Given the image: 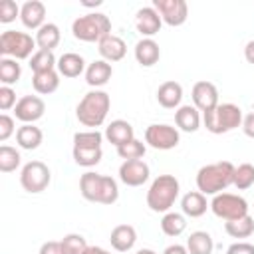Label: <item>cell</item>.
Returning <instances> with one entry per match:
<instances>
[{"label":"cell","mask_w":254,"mask_h":254,"mask_svg":"<svg viewBox=\"0 0 254 254\" xmlns=\"http://www.w3.org/2000/svg\"><path fill=\"white\" fill-rule=\"evenodd\" d=\"M234 165L230 161L210 163L198 169L196 173V189L206 194H218L234 183Z\"/></svg>","instance_id":"6da1fadb"},{"label":"cell","mask_w":254,"mask_h":254,"mask_svg":"<svg viewBox=\"0 0 254 254\" xmlns=\"http://www.w3.org/2000/svg\"><path fill=\"white\" fill-rule=\"evenodd\" d=\"M79 192L85 200L89 202H99V204H113L119 198V189L115 179L99 173H83L79 179Z\"/></svg>","instance_id":"7a4b0ae2"},{"label":"cell","mask_w":254,"mask_h":254,"mask_svg":"<svg viewBox=\"0 0 254 254\" xmlns=\"http://www.w3.org/2000/svg\"><path fill=\"white\" fill-rule=\"evenodd\" d=\"M109 107H111V99H109V93L101 91V89H93L89 93H85L81 97V101L77 103L75 107V117L81 125L85 127H99L103 125L107 113H109Z\"/></svg>","instance_id":"3957f363"},{"label":"cell","mask_w":254,"mask_h":254,"mask_svg":"<svg viewBox=\"0 0 254 254\" xmlns=\"http://www.w3.org/2000/svg\"><path fill=\"white\" fill-rule=\"evenodd\" d=\"M179 181L173 175H159L147 190V206L153 212H169L179 196Z\"/></svg>","instance_id":"277c9868"},{"label":"cell","mask_w":254,"mask_h":254,"mask_svg":"<svg viewBox=\"0 0 254 254\" xmlns=\"http://www.w3.org/2000/svg\"><path fill=\"white\" fill-rule=\"evenodd\" d=\"M73 38L79 42H101L105 36L111 34V20L101 12H89L77 16L71 24Z\"/></svg>","instance_id":"5b68a950"},{"label":"cell","mask_w":254,"mask_h":254,"mask_svg":"<svg viewBox=\"0 0 254 254\" xmlns=\"http://www.w3.org/2000/svg\"><path fill=\"white\" fill-rule=\"evenodd\" d=\"M101 141L103 135L97 129L77 131L73 135V161L79 167H95L103 157Z\"/></svg>","instance_id":"8992f818"},{"label":"cell","mask_w":254,"mask_h":254,"mask_svg":"<svg viewBox=\"0 0 254 254\" xmlns=\"http://www.w3.org/2000/svg\"><path fill=\"white\" fill-rule=\"evenodd\" d=\"M202 121L210 133L222 135L242 125V109L234 103H218L212 111L202 113Z\"/></svg>","instance_id":"52a82bcc"},{"label":"cell","mask_w":254,"mask_h":254,"mask_svg":"<svg viewBox=\"0 0 254 254\" xmlns=\"http://www.w3.org/2000/svg\"><path fill=\"white\" fill-rule=\"evenodd\" d=\"M36 48V38H32L26 32H18V30H6L0 36V54L4 58H12V60H26L30 56H34Z\"/></svg>","instance_id":"ba28073f"},{"label":"cell","mask_w":254,"mask_h":254,"mask_svg":"<svg viewBox=\"0 0 254 254\" xmlns=\"http://www.w3.org/2000/svg\"><path fill=\"white\" fill-rule=\"evenodd\" d=\"M210 208L212 212L222 218V220H236V218H242L248 214V202L238 196V194H232V192H218L214 194L212 202H210Z\"/></svg>","instance_id":"9c48e42d"},{"label":"cell","mask_w":254,"mask_h":254,"mask_svg":"<svg viewBox=\"0 0 254 254\" xmlns=\"http://www.w3.org/2000/svg\"><path fill=\"white\" fill-rule=\"evenodd\" d=\"M50 181H52V173H50L48 165L42 163V161L26 163L22 173H20V185L28 192H42V190H46Z\"/></svg>","instance_id":"30bf717a"},{"label":"cell","mask_w":254,"mask_h":254,"mask_svg":"<svg viewBox=\"0 0 254 254\" xmlns=\"http://www.w3.org/2000/svg\"><path fill=\"white\" fill-rule=\"evenodd\" d=\"M179 131L177 127L165 125V123H153L145 129V143L159 151H169L179 145Z\"/></svg>","instance_id":"8fae6325"},{"label":"cell","mask_w":254,"mask_h":254,"mask_svg":"<svg viewBox=\"0 0 254 254\" xmlns=\"http://www.w3.org/2000/svg\"><path fill=\"white\" fill-rule=\"evenodd\" d=\"M153 8L169 26H183L189 18V6L185 0H153Z\"/></svg>","instance_id":"7c38bea8"},{"label":"cell","mask_w":254,"mask_h":254,"mask_svg":"<svg viewBox=\"0 0 254 254\" xmlns=\"http://www.w3.org/2000/svg\"><path fill=\"white\" fill-rule=\"evenodd\" d=\"M119 179L127 187H141L149 179V165L143 159L123 161L119 167Z\"/></svg>","instance_id":"4fadbf2b"},{"label":"cell","mask_w":254,"mask_h":254,"mask_svg":"<svg viewBox=\"0 0 254 254\" xmlns=\"http://www.w3.org/2000/svg\"><path fill=\"white\" fill-rule=\"evenodd\" d=\"M44 111H46V103L38 95H24V97L18 99V103L14 107L16 119H20L24 125L38 121L44 115Z\"/></svg>","instance_id":"5bb4252c"},{"label":"cell","mask_w":254,"mask_h":254,"mask_svg":"<svg viewBox=\"0 0 254 254\" xmlns=\"http://www.w3.org/2000/svg\"><path fill=\"white\" fill-rule=\"evenodd\" d=\"M192 103L198 111L206 113L218 105V89L210 81H196L192 85Z\"/></svg>","instance_id":"9a60e30c"},{"label":"cell","mask_w":254,"mask_h":254,"mask_svg":"<svg viewBox=\"0 0 254 254\" xmlns=\"http://www.w3.org/2000/svg\"><path fill=\"white\" fill-rule=\"evenodd\" d=\"M20 20L28 30H40L46 22V6L40 0H28L20 6Z\"/></svg>","instance_id":"2e32d148"},{"label":"cell","mask_w":254,"mask_h":254,"mask_svg":"<svg viewBox=\"0 0 254 254\" xmlns=\"http://www.w3.org/2000/svg\"><path fill=\"white\" fill-rule=\"evenodd\" d=\"M161 24H163V20H161L159 12L153 6H145V8L137 10V14H135V26H137L139 34L145 36V38H151V36L159 34Z\"/></svg>","instance_id":"e0dca14e"},{"label":"cell","mask_w":254,"mask_h":254,"mask_svg":"<svg viewBox=\"0 0 254 254\" xmlns=\"http://www.w3.org/2000/svg\"><path fill=\"white\" fill-rule=\"evenodd\" d=\"M109 242H111L113 250L129 252L137 242V230L131 224H117L109 234Z\"/></svg>","instance_id":"ac0fdd59"},{"label":"cell","mask_w":254,"mask_h":254,"mask_svg":"<svg viewBox=\"0 0 254 254\" xmlns=\"http://www.w3.org/2000/svg\"><path fill=\"white\" fill-rule=\"evenodd\" d=\"M97 50H99V54H101V58L105 60V62H119V60H123L125 58V54H127V46H125V42L119 38V36H113V34H109V36H105L99 44H97Z\"/></svg>","instance_id":"d6986e66"},{"label":"cell","mask_w":254,"mask_h":254,"mask_svg":"<svg viewBox=\"0 0 254 254\" xmlns=\"http://www.w3.org/2000/svg\"><path fill=\"white\" fill-rule=\"evenodd\" d=\"M105 139L115 145V147H121L125 143H129L131 139H135V133H133V127L129 121L125 119H115L111 121L107 127H105Z\"/></svg>","instance_id":"ffe728a7"},{"label":"cell","mask_w":254,"mask_h":254,"mask_svg":"<svg viewBox=\"0 0 254 254\" xmlns=\"http://www.w3.org/2000/svg\"><path fill=\"white\" fill-rule=\"evenodd\" d=\"M161 58V50L159 44L153 38H143L135 44V60L143 65V67H151L159 62Z\"/></svg>","instance_id":"44dd1931"},{"label":"cell","mask_w":254,"mask_h":254,"mask_svg":"<svg viewBox=\"0 0 254 254\" xmlns=\"http://www.w3.org/2000/svg\"><path fill=\"white\" fill-rule=\"evenodd\" d=\"M111 75H113V67H111V64L105 62V60H95V62H91V64L87 65V69H85V81H87V85H91V87H101V85H105V83L111 79Z\"/></svg>","instance_id":"7402d4cb"},{"label":"cell","mask_w":254,"mask_h":254,"mask_svg":"<svg viewBox=\"0 0 254 254\" xmlns=\"http://www.w3.org/2000/svg\"><path fill=\"white\" fill-rule=\"evenodd\" d=\"M183 99V85L179 81H165L157 89V101L165 109H175L181 105Z\"/></svg>","instance_id":"603a6c76"},{"label":"cell","mask_w":254,"mask_h":254,"mask_svg":"<svg viewBox=\"0 0 254 254\" xmlns=\"http://www.w3.org/2000/svg\"><path fill=\"white\" fill-rule=\"evenodd\" d=\"M85 60L79 54L65 52L64 56L58 58V73L64 77H77L85 71Z\"/></svg>","instance_id":"cb8c5ba5"},{"label":"cell","mask_w":254,"mask_h":254,"mask_svg":"<svg viewBox=\"0 0 254 254\" xmlns=\"http://www.w3.org/2000/svg\"><path fill=\"white\" fill-rule=\"evenodd\" d=\"M208 206H210V204L206 202V196H204L200 190H190V192H187V194L181 198L183 214H185V216H190V218L202 216Z\"/></svg>","instance_id":"d4e9b609"},{"label":"cell","mask_w":254,"mask_h":254,"mask_svg":"<svg viewBox=\"0 0 254 254\" xmlns=\"http://www.w3.org/2000/svg\"><path fill=\"white\" fill-rule=\"evenodd\" d=\"M175 123L181 131L194 133L200 127V111L194 105H181L175 111Z\"/></svg>","instance_id":"484cf974"},{"label":"cell","mask_w":254,"mask_h":254,"mask_svg":"<svg viewBox=\"0 0 254 254\" xmlns=\"http://www.w3.org/2000/svg\"><path fill=\"white\" fill-rule=\"evenodd\" d=\"M42 139H44V133H42V129L36 127L34 123H26V125L18 127V131H16V141H18V145H20L22 149H26V151L38 149L40 143H42Z\"/></svg>","instance_id":"4316f807"},{"label":"cell","mask_w":254,"mask_h":254,"mask_svg":"<svg viewBox=\"0 0 254 254\" xmlns=\"http://www.w3.org/2000/svg\"><path fill=\"white\" fill-rule=\"evenodd\" d=\"M62 40V34H60V28L52 22H46L38 32H36V46L38 50H54Z\"/></svg>","instance_id":"83f0119b"},{"label":"cell","mask_w":254,"mask_h":254,"mask_svg":"<svg viewBox=\"0 0 254 254\" xmlns=\"http://www.w3.org/2000/svg\"><path fill=\"white\" fill-rule=\"evenodd\" d=\"M187 250H189V254H212V250H214L212 236L204 230L190 232V236L187 238Z\"/></svg>","instance_id":"f1b7e54d"},{"label":"cell","mask_w":254,"mask_h":254,"mask_svg":"<svg viewBox=\"0 0 254 254\" xmlns=\"http://www.w3.org/2000/svg\"><path fill=\"white\" fill-rule=\"evenodd\" d=\"M32 87L42 93V95H50L60 87V73L56 69L52 71H42V73H34L32 77Z\"/></svg>","instance_id":"f546056e"},{"label":"cell","mask_w":254,"mask_h":254,"mask_svg":"<svg viewBox=\"0 0 254 254\" xmlns=\"http://www.w3.org/2000/svg\"><path fill=\"white\" fill-rule=\"evenodd\" d=\"M224 230L232 238H248L254 232V218L250 214H246L242 218L228 220V222H224Z\"/></svg>","instance_id":"4dcf8cb0"},{"label":"cell","mask_w":254,"mask_h":254,"mask_svg":"<svg viewBox=\"0 0 254 254\" xmlns=\"http://www.w3.org/2000/svg\"><path fill=\"white\" fill-rule=\"evenodd\" d=\"M58 67V60L54 56V52L50 50H38L34 52V56L30 58V69L34 73H42V71H52Z\"/></svg>","instance_id":"1f68e13d"},{"label":"cell","mask_w":254,"mask_h":254,"mask_svg":"<svg viewBox=\"0 0 254 254\" xmlns=\"http://www.w3.org/2000/svg\"><path fill=\"white\" fill-rule=\"evenodd\" d=\"M20 75H22V67H20L18 60H12V58H2L0 60V81H2V85L18 83Z\"/></svg>","instance_id":"d6a6232c"},{"label":"cell","mask_w":254,"mask_h":254,"mask_svg":"<svg viewBox=\"0 0 254 254\" xmlns=\"http://www.w3.org/2000/svg\"><path fill=\"white\" fill-rule=\"evenodd\" d=\"M187 228V218L185 214H179V212H165L163 220H161V230L167 234V236H179L183 234Z\"/></svg>","instance_id":"836d02e7"},{"label":"cell","mask_w":254,"mask_h":254,"mask_svg":"<svg viewBox=\"0 0 254 254\" xmlns=\"http://www.w3.org/2000/svg\"><path fill=\"white\" fill-rule=\"evenodd\" d=\"M20 161H22V157L14 147H10V145H2L0 147V171L2 173L16 171L20 167Z\"/></svg>","instance_id":"e575fe53"},{"label":"cell","mask_w":254,"mask_h":254,"mask_svg":"<svg viewBox=\"0 0 254 254\" xmlns=\"http://www.w3.org/2000/svg\"><path fill=\"white\" fill-rule=\"evenodd\" d=\"M238 190H246L254 185V165L250 163H242L234 169V183H232Z\"/></svg>","instance_id":"d590c367"},{"label":"cell","mask_w":254,"mask_h":254,"mask_svg":"<svg viewBox=\"0 0 254 254\" xmlns=\"http://www.w3.org/2000/svg\"><path fill=\"white\" fill-rule=\"evenodd\" d=\"M145 151H147V147H145V143H143V141H139V139H131L129 143H125V145L117 147V155H119L123 161L141 159V157L145 155Z\"/></svg>","instance_id":"8d00e7d4"},{"label":"cell","mask_w":254,"mask_h":254,"mask_svg":"<svg viewBox=\"0 0 254 254\" xmlns=\"http://www.w3.org/2000/svg\"><path fill=\"white\" fill-rule=\"evenodd\" d=\"M60 242H62L65 254H85V250L89 248L81 234H65Z\"/></svg>","instance_id":"74e56055"},{"label":"cell","mask_w":254,"mask_h":254,"mask_svg":"<svg viewBox=\"0 0 254 254\" xmlns=\"http://www.w3.org/2000/svg\"><path fill=\"white\" fill-rule=\"evenodd\" d=\"M16 16H20V6L14 0H2L0 2V22L10 24L16 20Z\"/></svg>","instance_id":"f35d334b"},{"label":"cell","mask_w":254,"mask_h":254,"mask_svg":"<svg viewBox=\"0 0 254 254\" xmlns=\"http://www.w3.org/2000/svg\"><path fill=\"white\" fill-rule=\"evenodd\" d=\"M16 91L10 87V85H2L0 87V109L2 111H8L12 107H16Z\"/></svg>","instance_id":"ab89813d"},{"label":"cell","mask_w":254,"mask_h":254,"mask_svg":"<svg viewBox=\"0 0 254 254\" xmlns=\"http://www.w3.org/2000/svg\"><path fill=\"white\" fill-rule=\"evenodd\" d=\"M14 131H16V127H14V119H12L10 115L2 113V115H0V141H6Z\"/></svg>","instance_id":"60d3db41"},{"label":"cell","mask_w":254,"mask_h":254,"mask_svg":"<svg viewBox=\"0 0 254 254\" xmlns=\"http://www.w3.org/2000/svg\"><path fill=\"white\" fill-rule=\"evenodd\" d=\"M226 254H254V246L248 242H234L232 246H228Z\"/></svg>","instance_id":"b9f144b4"},{"label":"cell","mask_w":254,"mask_h":254,"mask_svg":"<svg viewBox=\"0 0 254 254\" xmlns=\"http://www.w3.org/2000/svg\"><path fill=\"white\" fill-rule=\"evenodd\" d=\"M40 254H65V252H64V246H62V242L50 240V242H44V244H42V248H40Z\"/></svg>","instance_id":"7bdbcfd3"},{"label":"cell","mask_w":254,"mask_h":254,"mask_svg":"<svg viewBox=\"0 0 254 254\" xmlns=\"http://www.w3.org/2000/svg\"><path fill=\"white\" fill-rule=\"evenodd\" d=\"M242 129H244V133H246L248 137L254 139V111L248 113V115L242 119Z\"/></svg>","instance_id":"ee69618b"},{"label":"cell","mask_w":254,"mask_h":254,"mask_svg":"<svg viewBox=\"0 0 254 254\" xmlns=\"http://www.w3.org/2000/svg\"><path fill=\"white\" fill-rule=\"evenodd\" d=\"M163 254H189V250H187V246H183V244H171V246L165 248Z\"/></svg>","instance_id":"f6af8a7d"},{"label":"cell","mask_w":254,"mask_h":254,"mask_svg":"<svg viewBox=\"0 0 254 254\" xmlns=\"http://www.w3.org/2000/svg\"><path fill=\"white\" fill-rule=\"evenodd\" d=\"M244 58H246L248 64H254V40H250V42L246 44V48H244Z\"/></svg>","instance_id":"bcb514c9"},{"label":"cell","mask_w":254,"mask_h":254,"mask_svg":"<svg viewBox=\"0 0 254 254\" xmlns=\"http://www.w3.org/2000/svg\"><path fill=\"white\" fill-rule=\"evenodd\" d=\"M85 254H111V252L105 250V248H101V246H89V248L85 250Z\"/></svg>","instance_id":"7dc6e473"},{"label":"cell","mask_w":254,"mask_h":254,"mask_svg":"<svg viewBox=\"0 0 254 254\" xmlns=\"http://www.w3.org/2000/svg\"><path fill=\"white\" fill-rule=\"evenodd\" d=\"M137 254H157V252H155V250H151V248H141Z\"/></svg>","instance_id":"c3c4849f"}]
</instances>
